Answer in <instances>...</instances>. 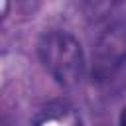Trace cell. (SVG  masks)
Masks as SVG:
<instances>
[{
    "instance_id": "1",
    "label": "cell",
    "mask_w": 126,
    "mask_h": 126,
    "mask_svg": "<svg viewBox=\"0 0 126 126\" xmlns=\"http://www.w3.org/2000/svg\"><path fill=\"white\" fill-rule=\"evenodd\" d=\"M37 51L43 67L51 73V77L59 85L71 87L81 81L85 61L81 45L73 35L61 30H51L43 33V37L39 39Z\"/></svg>"
},
{
    "instance_id": "2",
    "label": "cell",
    "mask_w": 126,
    "mask_h": 126,
    "mask_svg": "<svg viewBox=\"0 0 126 126\" xmlns=\"http://www.w3.org/2000/svg\"><path fill=\"white\" fill-rule=\"evenodd\" d=\"M32 126H81V116L69 102H51L37 114Z\"/></svg>"
},
{
    "instance_id": "3",
    "label": "cell",
    "mask_w": 126,
    "mask_h": 126,
    "mask_svg": "<svg viewBox=\"0 0 126 126\" xmlns=\"http://www.w3.org/2000/svg\"><path fill=\"white\" fill-rule=\"evenodd\" d=\"M120 126H126V108H124L122 114H120Z\"/></svg>"
}]
</instances>
